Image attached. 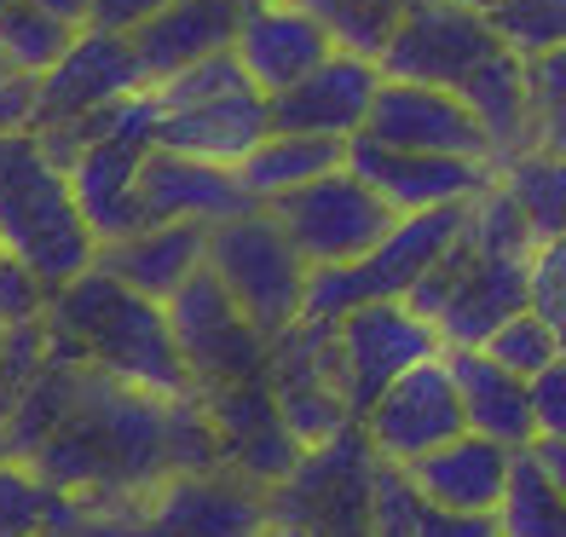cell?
<instances>
[{"label": "cell", "instance_id": "45", "mask_svg": "<svg viewBox=\"0 0 566 537\" xmlns=\"http://www.w3.org/2000/svg\"><path fill=\"white\" fill-rule=\"evenodd\" d=\"M0 456H12V445H7V428H0Z\"/></svg>", "mask_w": 566, "mask_h": 537}, {"label": "cell", "instance_id": "11", "mask_svg": "<svg viewBox=\"0 0 566 537\" xmlns=\"http://www.w3.org/2000/svg\"><path fill=\"white\" fill-rule=\"evenodd\" d=\"M342 336V388L353 417L365 422V411L394 388L405 370H417L422 358L446 352L440 329H433L410 301H365L336 324Z\"/></svg>", "mask_w": 566, "mask_h": 537}, {"label": "cell", "instance_id": "36", "mask_svg": "<svg viewBox=\"0 0 566 537\" xmlns=\"http://www.w3.org/2000/svg\"><path fill=\"white\" fill-rule=\"evenodd\" d=\"M422 520H428L422 485L410 480V468L381 463V474H376V503H370V537H422Z\"/></svg>", "mask_w": 566, "mask_h": 537}, {"label": "cell", "instance_id": "40", "mask_svg": "<svg viewBox=\"0 0 566 537\" xmlns=\"http://www.w3.org/2000/svg\"><path fill=\"white\" fill-rule=\"evenodd\" d=\"M532 422L537 440H566V352L532 376Z\"/></svg>", "mask_w": 566, "mask_h": 537}, {"label": "cell", "instance_id": "49", "mask_svg": "<svg viewBox=\"0 0 566 537\" xmlns=\"http://www.w3.org/2000/svg\"><path fill=\"white\" fill-rule=\"evenodd\" d=\"M0 75H7V59H0Z\"/></svg>", "mask_w": 566, "mask_h": 537}, {"label": "cell", "instance_id": "30", "mask_svg": "<svg viewBox=\"0 0 566 537\" xmlns=\"http://www.w3.org/2000/svg\"><path fill=\"white\" fill-rule=\"evenodd\" d=\"M75 35H82V23L46 12L35 0H12L0 12V59H7V70H23V75H46L75 46Z\"/></svg>", "mask_w": 566, "mask_h": 537}, {"label": "cell", "instance_id": "26", "mask_svg": "<svg viewBox=\"0 0 566 537\" xmlns=\"http://www.w3.org/2000/svg\"><path fill=\"white\" fill-rule=\"evenodd\" d=\"M347 162V139H324V134H290V127H272V134L238 162V179L249 186V197L272 209L277 197H290L301 186L324 179L329 168Z\"/></svg>", "mask_w": 566, "mask_h": 537}, {"label": "cell", "instance_id": "38", "mask_svg": "<svg viewBox=\"0 0 566 537\" xmlns=\"http://www.w3.org/2000/svg\"><path fill=\"white\" fill-rule=\"evenodd\" d=\"M46 301H53V289H46L23 261H12V254H7V266H0V324L41 318V313H46Z\"/></svg>", "mask_w": 566, "mask_h": 537}, {"label": "cell", "instance_id": "33", "mask_svg": "<svg viewBox=\"0 0 566 537\" xmlns=\"http://www.w3.org/2000/svg\"><path fill=\"white\" fill-rule=\"evenodd\" d=\"M526 98H532V145L566 157V46L526 59Z\"/></svg>", "mask_w": 566, "mask_h": 537}, {"label": "cell", "instance_id": "23", "mask_svg": "<svg viewBox=\"0 0 566 537\" xmlns=\"http://www.w3.org/2000/svg\"><path fill=\"white\" fill-rule=\"evenodd\" d=\"M238 18H243V0H174V7H163L150 23H139L134 53L150 75V87L168 82L174 70L231 46L238 41Z\"/></svg>", "mask_w": 566, "mask_h": 537}, {"label": "cell", "instance_id": "28", "mask_svg": "<svg viewBox=\"0 0 566 537\" xmlns=\"http://www.w3.org/2000/svg\"><path fill=\"white\" fill-rule=\"evenodd\" d=\"M497 531L503 537H566V492L549 480L537 445L514 451L509 492L497 503Z\"/></svg>", "mask_w": 566, "mask_h": 537}, {"label": "cell", "instance_id": "27", "mask_svg": "<svg viewBox=\"0 0 566 537\" xmlns=\"http://www.w3.org/2000/svg\"><path fill=\"white\" fill-rule=\"evenodd\" d=\"M75 526V497L41 480L23 456H0V537H41Z\"/></svg>", "mask_w": 566, "mask_h": 537}, {"label": "cell", "instance_id": "34", "mask_svg": "<svg viewBox=\"0 0 566 537\" xmlns=\"http://www.w3.org/2000/svg\"><path fill=\"white\" fill-rule=\"evenodd\" d=\"M485 352H492L503 370H514V376L532 381L537 370H549L566 347H560V336H555V324H544V318L526 306V313H514L509 324H497L492 336H485Z\"/></svg>", "mask_w": 566, "mask_h": 537}, {"label": "cell", "instance_id": "42", "mask_svg": "<svg viewBox=\"0 0 566 537\" xmlns=\"http://www.w3.org/2000/svg\"><path fill=\"white\" fill-rule=\"evenodd\" d=\"M422 537H503V531H497V515H457V508L428 503Z\"/></svg>", "mask_w": 566, "mask_h": 537}, {"label": "cell", "instance_id": "12", "mask_svg": "<svg viewBox=\"0 0 566 537\" xmlns=\"http://www.w3.org/2000/svg\"><path fill=\"white\" fill-rule=\"evenodd\" d=\"M365 433L376 440L381 463H399V468H410L428 451H440L446 440H457V433H469L451 358L433 352V358H422L417 370H405L394 388L365 411Z\"/></svg>", "mask_w": 566, "mask_h": 537}, {"label": "cell", "instance_id": "32", "mask_svg": "<svg viewBox=\"0 0 566 537\" xmlns=\"http://www.w3.org/2000/svg\"><path fill=\"white\" fill-rule=\"evenodd\" d=\"M150 93H157L163 110H191V105H214V98H231V93H254V75L238 59V46H220V53L174 70L168 82H157Z\"/></svg>", "mask_w": 566, "mask_h": 537}, {"label": "cell", "instance_id": "48", "mask_svg": "<svg viewBox=\"0 0 566 537\" xmlns=\"http://www.w3.org/2000/svg\"><path fill=\"white\" fill-rule=\"evenodd\" d=\"M7 7H12V0H0V12H7Z\"/></svg>", "mask_w": 566, "mask_h": 537}, {"label": "cell", "instance_id": "13", "mask_svg": "<svg viewBox=\"0 0 566 537\" xmlns=\"http://www.w3.org/2000/svg\"><path fill=\"white\" fill-rule=\"evenodd\" d=\"M347 168L365 173L399 214L457 209V202H474V197L497 179V168L480 162V157H446V150H399V145H381V139H370V134L347 139Z\"/></svg>", "mask_w": 566, "mask_h": 537}, {"label": "cell", "instance_id": "17", "mask_svg": "<svg viewBox=\"0 0 566 537\" xmlns=\"http://www.w3.org/2000/svg\"><path fill=\"white\" fill-rule=\"evenodd\" d=\"M365 134L381 139V145H399V150H446V157H480V162H492V139H485L480 116L469 110V98H462L457 87L381 82Z\"/></svg>", "mask_w": 566, "mask_h": 537}, {"label": "cell", "instance_id": "14", "mask_svg": "<svg viewBox=\"0 0 566 537\" xmlns=\"http://www.w3.org/2000/svg\"><path fill=\"white\" fill-rule=\"evenodd\" d=\"M202 404L214 417V433H220V451H226V468L254 480L261 492H272L277 480H290V468L301 463V440L295 428L283 422L277 411V393L272 381H226V388H197Z\"/></svg>", "mask_w": 566, "mask_h": 537}, {"label": "cell", "instance_id": "9", "mask_svg": "<svg viewBox=\"0 0 566 537\" xmlns=\"http://www.w3.org/2000/svg\"><path fill=\"white\" fill-rule=\"evenodd\" d=\"M492 53H503L492 12L469 7V0H410L388 46H381V75L388 82L462 87Z\"/></svg>", "mask_w": 566, "mask_h": 537}, {"label": "cell", "instance_id": "19", "mask_svg": "<svg viewBox=\"0 0 566 537\" xmlns=\"http://www.w3.org/2000/svg\"><path fill=\"white\" fill-rule=\"evenodd\" d=\"M249 209H261V202L249 197L238 168L202 162V157H186V150H168V145H157L145 157V173H139V214H145V225H163V220L220 225V220L249 214Z\"/></svg>", "mask_w": 566, "mask_h": 537}, {"label": "cell", "instance_id": "4", "mask_svg": "<svg viewBox=\"0 0 566 537\" xmlns=\"http://www.w3.org/2000/svg\"><path fill=\"white\" fill-rule=\"evenodd\" d=\"M381 451L365 422H347L342 433L306 445L290 480L266 492L272 531L277 537H370V503H376Z\"/></svg>", "mask_w": 566, "mask_h": 537}, {"label": "cell", "instance_id": "3", "mask_svg": "<svg viewBox=\"0 0 566 537\" xmlns=\"http://www.w3.org/2000/svg\"><path fill=\"white\" fill-rule=\"evenodd\" d=\"M0 243L46 289L75 284L98 261V238L70 191V173L46 157L35 134L0 139Z\"/></svg>", "mask_w": 566, "mask_h": 537}, {"label": "cell", "instance_id": "25", "mask_svg": "<svg viewBox=\"0 0 566 537\" xmlns=\"http://www.w3.org/2000/svg\"><path fill=\"white\" fill-rule=\"evenodd\" d=\"M469 98V110L480 116L485 139H492V162L503 168L509 157L532 150V98H526V59L503 46V53L485 59L469 82L457 87Z\"/></svg>", "mask_w": 566, "mask_h": 537}, {"label": "cell", "instance_id": "7", "mask_svg": "<svg viewBox=\"0 0 566 537\" xmlns=\"http://www.w3.org/2000/svg\"><path fill=\"white\" fill-rule=\"evenodd\" d=\"M272 214L283 220V232L295 238V249L313 266H342V261H365V254L394 232L399 209L358 168H329L324 179L301 186L290 197L272 202Z\"/></svg>", "mask_w": 566, "mask_h": 537}, {"label": "cell", "instance_id": "47", "mask_svg": "<svg viewBox=\"0 0 566 537\" xmlns=\"http://www.w3.org/2000/svg\"><path fill=\"white\" fill-rule=\"evenodd\" d=\"M41 537H64V531H41Z\"/></svg>", "mask_w": 566, "mask_h": 537}, {"label": "cell", "instance_id": "22", "mask_svg": "<svg viewBox=\"0 0 566 537\" xmlns=\"http://www.w3.org/2000/svg\"><path fill=\"white\" fill-rule=\"evenodd\" d=\"M457 393H462V417L474 433L497 440L509 451L537 445V422H532V381L503 370L485 347H446Z\"/></svg>", "mask_w": 566, "mask_h": 537}, {"label": "cell", "instance_id": "21", "mask_svg": "<svg viewBox=\"0 0 566 537\" xmlns=\"http://www.w3.org/2000/svg\"><path fill=\"white\" fill-rule=\"evenodd\" d=\"M509 474H514V451L474 428L410 463V480L422 485V497L440 508H457V515H497Z\"/></svg>", "mask_w": 566, "mask_h": 537}, {"label": "cell", "instance_id": "37", "mask_svg": "<svg viewBox=\"0 0 566 537\" xmlns=\"http://www.w3.org/2000/svg\"><path fill=\"white\" fill-rule=\"evenodd\" d=\"M532 313L555 324V336L566 347V238L532 249Z\"/></svg>", "mask_w": 566, "mask_h": 537}, {"label": "cell", "instance_id": "20", "mask_svg": "<svg viewBox=\"0 0 566 537\" xmlns=\"http://www.w3.org/2000/svg\"><path fill=\"white\" fill-rule=\"evenodd\" d=\"M209 232L202 220H163V225H139L127 238L98 243V261L111 277H122L127 289H139L150 301H174L191 277L209 266Z\"/></svg>", "mask_w": 566, "mask_h": 537}, {"label": "cell", "instance_id": "31", "mask_svg": "<svg viewBox=\"0 0 566 537\" xmlns=\"http://www.w3.org/2000/svg\"><path fill=\"white\" fill-rule=\"evenodd\" d=\"M46 365H53V329H46V313L0 329V428H7L12 411L30 399V388L46 376Z\"/></svg>", "mask_w": 566, "mask_h": 537}, {"label": "cell", "instance_id": "1", "mask_svg": "<svg viewBox=\"0 0 566 537\" xmlns=\"http://www.w3.org/2000/svg\"><path fill=\"white\" fill-rule=\"evenodd\" d=\"M186 399V393H179ZM179 399L145 393L98 365H75L64 376V411L53 433L23 456L41 480L70 497H134L179 474Z\"/></svg>", "mask_w": 566, "mask_h": 537}, {"label": "cell", "instance_id": "50", "mask_svg": "<svg viewBox=\"0 0 566 537\" xmlns=\"http://www.w3.org/2000/svg\"><path fill=\"white\" fill-rule=\"evenodd\" d=\"M266 537H277V531H266Z\"/></svg>", "mask_w": 566, "mask_h": 537}, {"label": "cell", "instance_id": "15", "mask_svg": "<svg viewBox=\"0 0 566 537\" xmlns=\"http://www.w3.org/2000/svg\"><path fill=\"white\" fill-rule=\"evenodd\" d=\"M150 87V75L134 53V35H116V30H87L75 35V46L41 75V127H59L75 116H93L105 105H122ZM35 127V134H41Z\"/></svg>", "mask_w": 566, "mask_h": 537}, {"label": "cell", "instance_id": "16", "mask_svg": "<svg viewBox=\"0 0 566 537\" xmlns=\"http://www.w3.org/2000/svg\"><path fill=\"white\" fill-rule=\"evenodd\" d=\"M381 59L336 46L318 70H306L295 87H283L272 98V122L290 127V134H324V139H358L365 122L376 110L381 93Z\"/></svg>", "mask_w": 566, "mask_h": 537}, {"label": "cell", "instance_id": "29", "mask_svg": "<svg viewBox=\"0 0 566 537\" xmlns=\"http://www.w3.org/2000/svg\"><path fill=\"white\" fill-rule=\"evenodd\" d=\"M497 179L509 186V197L521 202V214H526L537 243L566 238V157L560 150L532 145V150H521V157H509L497 168Z\"/></svg>", "mask_w": 566, "mask_h": 537}, {"label": "cell", "instance_id": "6", "mask_svg": "<svg viewBox=\"0 0 566 537\" xmlns=\"http://www.w3.org/2000/svg\"><path fill=\"white\" fill-rule=\"evenodd\" d=\"M209 266L266 336H283L306 313L313 261L295 249V238L283 232V220L272 209H249V214L220 220L209 232Z\"/></svg>", "mask_w": 566, "mask_h": 537}, {"label": "cell", "instance_id": "35", "mask_svg": "<svg viewBox=\"0 0 566 537\" xmlns=\"http://www.w3.org/2000/svg\"><path fill=\"white\" fill-rule=\"evenodd\" d=\"M492 23H497L503 46H514L521 59L566 46V0H497Z\"/></svg>", "mask_w": 566, "mask_h": 537}, {"label": "cell", "instance_id": "24", "mask_svg": "<svg viewBox=\"0 0 566 537\" xmlns=\"http://www.w3.org/2000/svg\"><path fill=\"white\" fill-rule=\"evenodd\" d=\"M272 127H277L272 122V98L254 87V93L214 98V105L163 110V145L186 150V157H202V162H220V168H238Z\"/></svg>", "mask_w": 566, "mask_h": 537}, {"label": "cell", "instance_id": "43", "mask_svg": "<svg viewBox=\"0 0 566 537\" xmlns=\"http://www.w3.org/2000/svg\"><path fill=\"white\" fill-rule=\"evenodd\" d=\"M537 456H544V468H549V480L566 492V440H537Z\"/></svg>", "mask_w": 566, "mask_h": 537}, {"label": "cell", "instance_id": "5", "mask_svg": "<svg viewBox=\"0 0 566 537\" xmlns=\"http://www.w3.org/2000/svg\"><path fill=\"white\" fill-rule=\"evenodd\" d=\"M410 306L440 329L446 347H485L497 324L532 306V254H492L469 232H457L446 261L422 277Z\"/></svg>", "mask_w": 566, "mask_h": 537}, {"label": "cell", "instance_id": "44", "mask_svg": "<svg viewBox=\"0 0 566 537\" xmlns=\"http://www.w3.org/2000/svg\"><path fill=\"white\" fill-rule=\"evenodd\" d=\"M35 7L59 12V18H70V23H82V30H87V18H93V0H35Z\"/></svg>", "mask_w": 566, "mask_h": 537}, {"label": "cell", "instance_id": "18", "mask_svg": "<svg viewBox=\"0 0 566 537\" xmlns=\"http://www.w3.org/2000/svg\"><path fill=\"white\" fill-rule=\"evenodd\" d=\"M238 59L249 64L254 87L266 98H277L283 87H295L306 70H318L329 53H336V35L318 12H306L301 0H243L238 18Z\"/></svg>", "mask_w": 566, "mask_h": 537}, {"label": "cell", "instance_id": "39", "mask_svg": "<svg viewBox=\"0 0 566 537\" xmlns=\"http://www.w3.org/2000/svg\"><path fill=\"white\" fill-rule=\"evenodd\" d=\"M35 127H41V75L7 70L0 75V139L35 134Z\"/></svg>", "mask_w": 566, "mask_h": 537}, {"label": "cell", "instance_id": "41", "mask_svg": "<svg viewBox=\"0 0 566 537\" xmlns=\"http://www.w3.org/2000/svg\"><path fill=\"white\" fill-rule=\"evenodd\" d=\"M163 7H174V0H93V30H116V35H134L139 23H150Z\"/></svg>", "mask_w": 566, "mask_h": 537}, {"label": "cell", "instance_id": "2", "mask_svg": "<svg viewBox=\"0 0 566 537\" xmlns=\"http://www.w3.org/2000/svg\"><path fill=\"white\" fill-rule=\"evenodd\" d=\"M46 329H53L59 358L98 365V370L134 381L145 393H163V399L197 393L186 352H179L174 324H168V301L127 289L105 266H93L75 284L53 289V301H46Z\"/></svg>", "mask_w": 566, "mask_h": 537}, {"label": "cell", "instance_id": "51", "mask_svg": "<svg viewBox=\"0 0 566 537\" xmlns=\"http://www.w3.org/2000/svg\"><path fill=\"white\" fill-rule=\"evenodd\" d=\"M0 329H7V324H0Z\"/></svg>", "mask_w": 566, "mask_h": 537}, {"label": "cell", "instance_id": "8", "mask_svg": "<svg viewBox=\"0 0 566 537\" xmlns=\"http://www.w3.org/2000/svg\"><path fill=\"white\" fill-rule=\"evenodd\" d=\"M174 341L186 352V370L197 388H226V381H261L272 365V336L254 324L238 295H231L214 266H202L186 289L168 301Z\"/></svg>", "mask_w": 566, "mask_h": 537}, {"label": "cell", "instance_id": "10", "mask_svg": "<svg viewBox=\"0 0 566 537\" xmlns=\"http://www.w3.org/2000/svg\"><path fill=\"white\" fill-rule=\"evenodd\" d=\"M266 381L301 445H318L329 433H342L347 422H358L342 388V336L329 318H295L283 336H272Z\"/></svg>", "mask_w": 566, "mask_h": 537}, {"label": "cell", "instance_id": "46", "mask_svg": "<svg viewBox=\"0 0 566 537\" xmlns=\"http://www.w3.org/2000/svg\"><path fill=\"white\" fill-rule=\"evenodd\" d=\"M0 266H7V243H0Z\"/></svg>", "mask_w": 566, "mask_h": 537}]
</instances>
